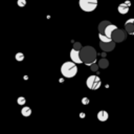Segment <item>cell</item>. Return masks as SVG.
<instances>
[{
  "instance_id": "obj_2",
  "label": "cell",
  "mask_w": 134,
  "mask_h": 134,
  "mask_svg": "<svg viewBox=\"0 0 134 134\" xmlns=\"http://www.w3.org/2000/svg\"><path fill=\"white\" fill-rule=\"evenodd\" d=\"M61 73L66 79H71V77L75 76L77 73L76 63H74L72 61L71 62H65L61 66Z\"/></svg>"
},
{
  "instance_id": "obj_21",
  "label": "cell",
  "mask_w": 134,
  "mask_h": 134,
  "mask_svg": "<svg viewBox=\"0 0 134 134\" xmlns=\"http://www.w3.org/2000/svg\"><path fill=\"white\" fill-rule=\"evenodd\" d=\"M82 103H83V104H88V103H89V100H88V98H87V97H84V98L82 99Z\"/></svg>"
},
{
  "instance_id": "obj_19",
  "label": "cell",
  "mask_w": 134,
  "mask_h": 134,
  "mask_svg": "<svg viewBox=\"0 0 134 134\" xmlns=\"http://www.w3.org/2000/svg\"><path fill=\"white\" fill-rule=\"evenodd\" d=\"M73 48L76 49V50H81V49H82V44H81L80 42H75V43L73 44Z\"/></svg>"
},
{
  "instance_id": "obj_20",
  "label": "cell",
  "mask_w": 134,
  "mask_h": 134,
  "mask_svg": "<svg viewBox=\"0 0 134 134\" xmlns=\"http://www.w3.org/2000/svg\"><path fill=\"white\" fill-rule=\"evenodd\" d=\"M17 4L19 5V6H25L26 5V0H18L17 1Z\"/></svg>"
},
{
  "instance_id": "obj_11",
  "label": "cell",
  "mask_w": 134,
  "mask_h": 134,
  "mask_svg": "<svg viewBox=\"0 0 134 134\" xmlns=\"http://www.w3.org/2000/svg\"><path fill=\"white\" fill-rule=\"evenodd\" d=\"M108 117H109V114H108V112L105 111V110H102V111H99V112L97 113V119H98L99 121H106V120L108 119Z\"/></svg>"
},
{
  "instance_id": "obj_10",
  "label": "cell",
  "mask_w": 134,
  "mask_h": 134,
  "mask_svg": "<svg viewBox=\"0 0 134 134\" xmlns=\"http://www.w3.org/2000/svg\"><path fill=\"white\" fill-rule=\"evenodd\" d=\"M116 28H117V26H116V25H114V24L110 23V24L106 27V29H105V32H104V34H106L108 37H111V36H112V32H113ZM111 38H112V37H111Z\"/></svg>"
},
{
  "instance_id": "obj_14",
  "label": "cell",
  "mask_w": 134,
  "mask_h": 134,
  "mask_svg": "<svg viewBox=\"0 0 134 134\" xmlns=\"http://www.w3.org/2000/svg\"><path fill=\"white\" fill-rule=\"evenodd\" d=\"M98 66H99V68H102V69H106L108 66H109V61L107 60V59H105V58H103V59H100L99 61H98Z\"/></svg>"
},
{
  "instance_id": "obj_13",
  "label": "cell",
  "mask_w": 134,
  "mask_h": 134,
  "mask_svg": "<svg viewBox=\"0 0 134 134\" xmlns=\"http://www.w3.org/2000/svg\"><path fill=\"white\" fill-rule=\"evenodd\" d=\"M98 38H99V41H102V42H111V41H113L111 37H108L104 32H99L98 34Z\"/></svg>"
},
{
  "instance_id": "obj_6",
  "label": "cell",
  "mask_w": 134,
  "mask_h": 134,
  "mask_svg": "<svg viewBox=\"0 0 134 134\" xmlns=\"http://www.w3.org/2000/svg\"><path fill=\"white\" fill-rule=\"evenodd\" d=\"M99 47L103 51L105 52H109V51H112L115 47V42L114 41H111V42H99Z\"/></svg>"
},
{
  "instance_id": "obj_15",
  "label": "cell",
  "mask_w": 134,
  "mask_h": 134,
  "mask_svg": "<svg viewBox=\"0 0 134 134\" xmlns=\"http://www.w3.org/2000/svg\"><path fill=\"white\" fill-rule=\"evenodd\" d=\"M21 114H22L23 116L27 117V116H29V115L31 114V109H30L29 107L25 106V107H23V108L21 109Z\"/></svg>"
},
{
  "instance_id": "obj_18",
  "label": "cell",
  "mask_w": 134,
  "mask_h": 134,
  "mask_svg": "<svg viewBox=\"0 0 134 134\" xmlns=\"http://www.w3.org/2000/svg\"><path fill=\"white\" fill-rule=\"evenodd\" d=\"M25 102H26V99H25V97H23V96H20V97H18V99H17V103H18L19 105H24Z\"/></svg>"
},
{
  "instance_id": "obj_9",
  "label": "cell",
  "mask_w": 134,
  "mask_h": 134,
  "mask_svg": "<svg viewBox=\"0 0 134 134\" xmlns=\"http://www.w3.org/2000/svg\"><path fill=\"white\" fill-rule=\"evenodd\" d=\"M129 5H130V2H125V3H120L119 5H118V7H117V10H118V13L119 14H121V15H125V14H127L128 12H129Z\"/></svg>"
},
{
  "instance_id": "obj_5",
  "label": "cell",
  "mask_w": 134,
  "mask_h": 134,
  "mask_svg": "<svg viewBox=\"0 0 134 134\" xmlns=\"http://www.w3.org/2000/svg\"><path fill=\"white\" fill-rule=\"evenodd\" d=\"M127 30H124V29H119V28H116L113 32H112V40L115 42V43H121L126 40V34Z\"/></svg>"
},
{
  "instance_id": "obj_17",
  "label": "cell",
  "mask_w": 134,
  "mask_h": 134,
  "mask_svg": "<svg viewBox=\"0 0 134 134\" xmlns=\"http://www.w3.org/2000/svg\"><path fill=\"white\" fill-rule=\"evenodd\" d=\"M99 68V66H98V64H95V63H92L91 65H90V69L92 70V71H97V69Z\"/></svg>"
},
{
  "instance_id": "obj_8",
  "label": "cell",
  "mask_w": 134,
  "mask_h": 134,
  "mask_svg": "<svg viewBox=\"0 0 134 134\" xmlns=\"http://www.w3.org/2000/svg\"><path fill=\"white\" fill-rule=\"evenodd\" d=\"M125 29L127 30V34L134 35V18H130L125 22Z\"/></svg>"
},
{
  "instance_id": "obj_1",
  "label": "cell",
  "mask_w": 134,
  "mask_h": 134,
  "mask_svg": "<svg viewBox=\"0 0 134 134\" xmlns=\"http://www.w3.org/2000/svg\"><path fill=\"white\" fill-rule=\"evenodd\" d=\"M80 55H81L83 63L90 66L92 63H95L97 53H96V50L92 46H84L80 50Z\"/></svg>"
},
{
  "instance_id": "obj_7",
  "label": "cell",
  "mask_w": 134,
  "mask_h": 134,
  "mask_svg": "<svg viewBox=\"0 0 134 134\" xmlns=\"http://www.w3.org/2000/svg\"><path fill=\"white\" fill-rule=\"evenodd\" d=\"M70 59L72 62L76 63V64H81L83 63L82 59H81V55H80V50H76L74 48H72L70 50Z\"/></svg>"
},
{
  "instance_id": "obj_16",
  "label": "cell",
  "mask_w": 134,
  "mask_h": 134,
  "mask_svg": "<svg viewBox=\"0 0 134 134\" xmlns=\"http://www.w3.org/2000/svg\"><path fill=\"white\" fill-rule=\"evenodd\" d=\"M15 58H16L17 61H22V60L24 59V54H23L22 52H18V53H16Z\"/></svg>"
},
{
  "instance_id": "obj_3",
  "label": "cell",
  "mask_w": 134,
  "mask_h": 134,
  "mask_svg": "<svg viewBox=\"0 0 134 134\" xmlns=\"http://www.w3.org/2000/svg\"><path fill=\"white\" fill-rule=\"evenodd\" d=\"M79 5L82 10L90 13L97 7V0H79Z\"/></svg>"
},
{
  "instance_id": "obj_4",
  "label": "cell",
  "mask_w": 134,
  "mask_h": 134,
  "mask_svg": "<svg viewBox=\"0 0 134 134\" xmlns=\"http://www.w3.org/2000/svg\"><path fill=\"white\" fill-rule=\"evenodd\" d=\"M86 85L89 89L91 90H96L100 87L102 85V81L97 75H90L88 76V79L86 80Z\"/></svg>"
},
{
  "instance_id": "obj_12",
  "label": "cell",
  "mask_w": 134,
  "mask_h": 134,
  "mask_svg": "<svg viewBox=\"0 0 134 134\" xmlns=\"http://www.w3.org/2000/svg\"><path fill=\"white\" fill-rule=\"evenodd\" d=\"M110 24V22L109 21H107V20H104V21H102L99 24H98V32H105V29H106V27L108 26Z\"/></svg>"
}]
</instances>
